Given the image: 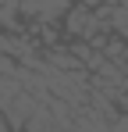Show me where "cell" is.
Segmentation results:
<instances>
[{
    "mask_svg": "<svg viewBox=\"0 0 128 132\" xmlns=\"http://www.w3.org/2000/svg\"><path fill=\"white\" fill-rule=\"evenodd\" d=\"M71 0H21V14L36 22H61L68 14Z\"/></svg>",
    "mask_w": 128,
    "mask_h": 132,
    "instance_id": "cell-1",
    "label": "cell"
},
{
    "mask_svg": "<svg viewBox=\"0 0 128 132\" xmlns=\"http://www.w3.org/2000/svg\"><path fill=\"white\" fill-rule=\"evenodd\" d=\"M107 29H110V32H121V36H128V7H117V11L110 14Z\"/></svg>",
    "mask_w": 128,
    "mask_h": 132,
    "instance_id": "cell-2",
    "label": "cell"
},
{
    "mask_svg": "<svg viewBox=\"0 0 128 132\" xmlns=\"http://www.w3.org/2000/svg\"><path fill=\"white\" fill-rule=\"evenodd\" d=\"M0 71H4V75H18V64L7 61V57H0Z\"/></svg>",
    "mask_w": 128,
    "mask_h": 132,
    "instance_id": "cell-3",
    "label": "cell"
},
{
    "mask_svg": "<svg viewBox=\"0 0 128 132\" xmlns=\"http://www.w3.org/2000/svg\"><path fill=\"white\" fill-rule=\"evenodd\" d=\"M85 7H93V11H96V7H100V4H103V0H82Z\"/></svg>",
    "mask_w": 128,
    "mask_h": 132,
    "instance_id": "cell-4",
    "label": "cell"
}]
</instances>
